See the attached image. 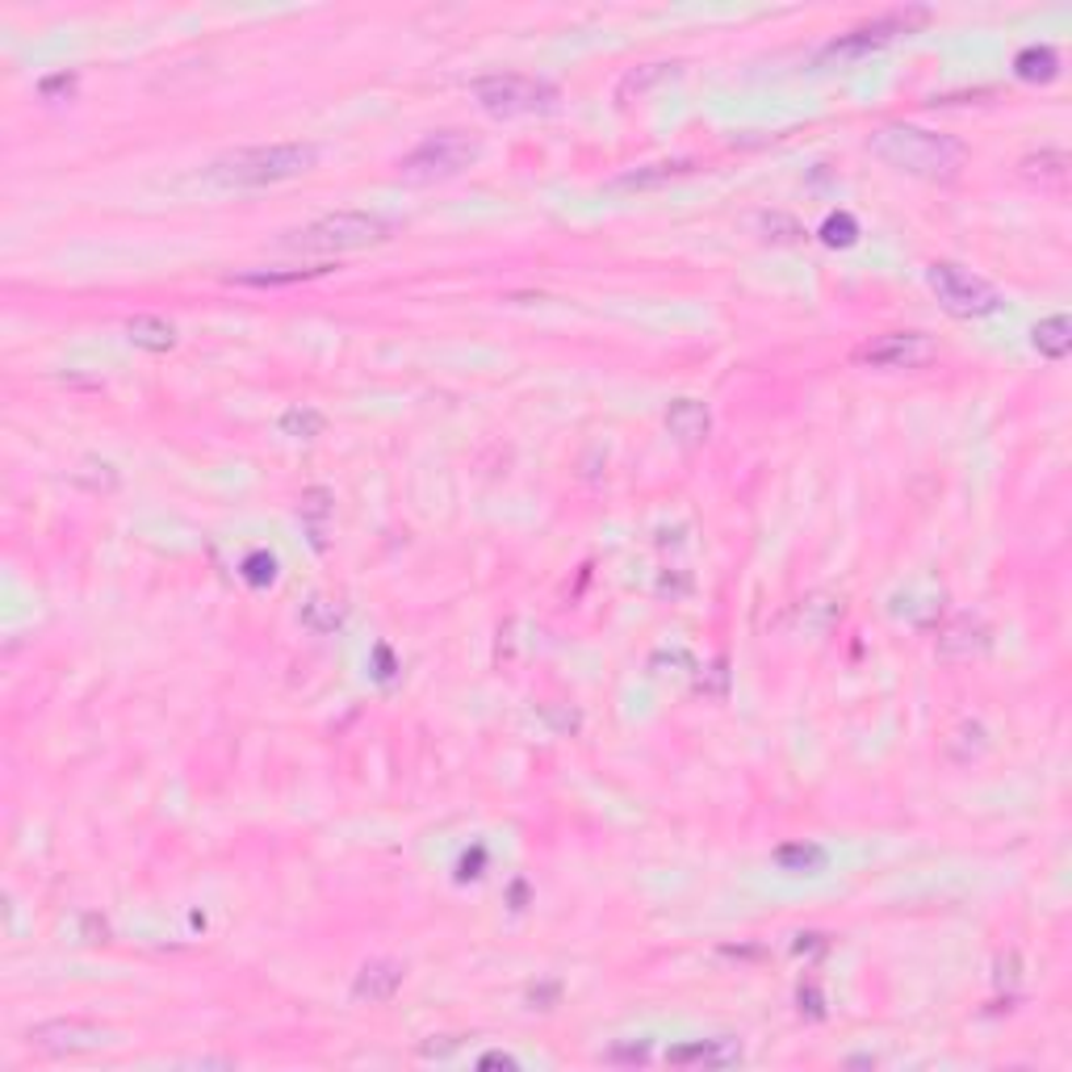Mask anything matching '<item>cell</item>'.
I'll use <instances>...</instances> for the list:
<instances>
[{
  "mask_svg": "<svg viewBox=\"0 0 1072 1072\" xmlns=\"http://www.w3.org/2000/svg\"><path fill=\"white\" fill-rule=\"evenodd\" d=\"M868 151L875 160H884L888 168H897L905 176H922V180H951L968 164V148L955 134H939V130L909 122H888L872 130Z\"/></svg>",
  "mask_w": 1072,
  "mask_h": 1072,
  "instance_id": "1",
  "label": "cell"
},
{
  "mask_svg": "<svg viewBox=\"0 0 1072 1072\" xmlns=\"http://www.w3.org/2000/svg\"><path fill=\"white\" fill-rule=\"evenodd\" d=\"M323 160V148L315 143H269V148H239L214 160L205 168V180L219 189H264L294 176L310 173Z\"/></svg>",
  "mask_w": 1072,
  "mask_h": 1072,
  "instance_id": "2",
  "label": "cell"
},
{
  "mask_svg": "<svg viewBox=\"0 0 1072 1072\" xmlns=\"http://www.w3.org/2000/svg\"><path fill=\"white\" fill-rule=\"evenodd\" d=\"M390 239V223L377 214H361V210H340V214H323L310 226L294 231L285 239V248L306 251V256H340V251H361L369 244Z\"/></svg>",
  "mask_w": 1072,
  "mask_h": 1072,
  "instance_id": "3",
  "label": "cell"
},
{
  "mask_svg": "<svg viewBox=\"0 0 1072 1072\" xmlns=\"http://www.w3.org/2000/svg\"><path fill=\"white\" fill-rule=\"evenodd\" d=\"M470 93H474V101L491 118H525V114H545V109L557 105V89L553 84L516 72L478 75L474 84H470Z\"/></svg>",
  "mask_w": 1072,
  "mask_h": 1072,
  "instance_id": "4",
  "label": "cell"
},
{
  "mask_svg": "<svg viewBox=\"0 0 1072 1072\" xmlns=\"http://www.w3.org/2000/svg\"><path fill=\"white\" fill-rule=\"evenodd\" d=\"M926 285L934 290V298L943 302V310L955 319H985V315H998L1001 310V290L985 276L968 273L964 264H951V260H934L926 269Z\"/></svg>",
  "mask_w": 1072,
  "mask_h": 1072,
  "instance_id": "5",
  "label": "cell"
},
{
  "mask_svg": "<svg viewBox=\"0 0 1072 1072\" xmlns=\"http://www.w3.org/2000/svg\"><path fill=\"white\" fill-rule=\"evenodd\" d=\"M478 160V143L466 130H436L424 143L407 151L399 160V173L407 180H445V176L466 173Z\"/></svg>",
  "mask_w": 1072,
  "mask_h": 1072,
  "instance_id": "6",
  "label": "cell"
},
{
  "mask_svg": "<svg viewBox=\"0 0 1072 1072\" xmlns=\"http://www.w3.org/2000/svg\"><path fill=\"white\" fill-rule=\"evenodd\" d=\"M926 13L922 9H909V13H888V17H880L872 25H859V30H847V34H838L834 43H825L822 55H817V63L829 68V63H855V59H863V55H872V50L888 47L897 34H905L914 22H922Z\"/></svg>",
  "mask_w": 1072,
  "mask_h": 1072,
  "instance_id": "7",
  "label": "cell"
},
{
  "mask_svg": "<svg viewBox=\"0 0 1072 1072\" xmlns=\"http://www.w3.org/2000/svg\"><path fill=\"white\" fill-rule=\"evenodd\" d=\"M939 356V344L926 331H888L875 335L855 352V365L863 369H922Z\"/></svg>",
  "mask_w": 1072,
  "mask_h": 1072,
  "instance_id": "8",
  "label": "cell"
},
{
  "mask_svg": "<svg viewBox=\"0 0 1072 1072\" xmlns=\"http://www.w3.org/2000/svg\"><path fill=\"white\" fill-rule=\"evenodd\" d=\"M402 976H407V968L399 959H369V964H361V973L352 976V1001L381 1005V1001H390L402 989Z\"/></svg>",
  "mask_w": 1072,
  "mask_h": 1072,
  "instance_id": "9",
  "label": "cell"
},
{
  "mask_svg": "<svg viewBox=\"0 0 1072 1072\" xmlns=\"http://www.w3.org/2000/svg\"><path fill=\"white\" fill-rule=\"evenodd\" d=\"M674 1069H729L742 1060V1044L738 1039H692V1044H679V1048L667 1051Z\"/></svg>",
  "mask_w": 1072,
  "mask_h": 1072,
  "instance_id": "10",
  "label": "cell"
},
{
  "mask_svg": "<svg viewBox=\"0 0 1072 1072\" xmlns=\"http://www.w3.org/2000/svg\"><path fill=\"white\" fill-rule=\"evenodd\" d=\"M101 1035L97 1026H89V1023H43V1026H34L30 1030V1044L38 1051H47V1056H68V1051H89V1048H97Z\"/></svg>",
  "mask_w": 1072,
  "mask_h": 1072,
  "instance_id": "11",
  "label": "cell"
},
{
  "mask_svg": "<svg viewBox=\"0 0 1072 1072\" xmlns=\"http://www.w3.org/2000/svg\"><path fill=\"white\" fill-rule=\"evenodd\" d=\"M667 432H671L679 445L696 449V445L708 440V432H712V415H708V407L699 399H674L667 407Z\"/></svg>",
  "mask_w": 1072,
  "mask_h": 1072,
  "instance_id": "12",
  "label": "cell"
},
{
  "mask_svg": "<svg viewBox=\"0 0 1072 1072\" xmlns=\"http://www.w3.org/2000/svg\"><path fill=\"white\" fill-rule=\"evenodd\" d=\"M671 75H679V63H641V68L624 72V80L616 84V101H621V105H633V101H641L649 89H658V84L671 80Z\"/></svg>",
  "mask_w": 1072,
  "mask_h": 1072,
  "instance_id": "13",
  "label": "cell"
},
{
  "mask_svg": "<svg viewBox=\"0 0 1072 1072\" xmlns=\"http://www.w3.org/2000/svg\"><path fill=\"white\" fill-rule=\"evenodd\" d=\"M829 855L817 843H788V847L775 850V868L788 875H822Z\"/></svg>",
  "mask_w": 1072,
  "mask_h": 1072,
  "instance_id": "14",
  "label": "cell"
},
{
  "mask_svg": "<svg viewBox=\"0 0 1072 1072\" xmlns=\"http://www.w3.org/2000/svg\"><path fill=\"white\" fill-rule=\"evenodd\" d=\"M126 340H130L134 349L168 352L176 344V327L168 323V319H160V315H139V319L126 323Z\"/></svg>",
  "mask_w": 1072,
  "mask_h": 1072,
  "instance_id": "15",
  "label": "cell"
},
{
  "mask_svg": "<svg viewBox=\"0 0 1072 1072\" xmlns=\"http://www.w3.org/2000/svg\"><path fill=\"white\" fill-rule=\"evenodd\" d=\"M1030 344H1035L1039 356H1048V361H1064L1072 352V323L1064 315H1051V319H1044V323L1030 331Z\"/></svg>",
  "mask_w": 1072,
  "mask_h": 1072,
  "instance_id": "16",
  "label": "cell"
},
{
  "mask_svg": "<svg viewBox=\"0 0 1072 1072\" xmlns=\"http://www.w3.org/2000/svg\"><path fill=\"white\" fill-rule=\"evenodd\" d=\"M1014 72L1023 75V80H1030V84H1048V80L1060 75V55L1051 47L1030 43V47H1023L1014 55Z\"/></svg>",
  "mask_w": 1072,
  "mask_h": 1072,
  "instance_id": "17",
  "label": "cell"
},
{
  "mask_svg": "<svg viewBox=\"0 0 1072 1072\" xmlns=\"http://www.w3.org/2000/svg\"><path fill=\"white\" fill-rule=\"evenodd\" d=\"M980 646H985V624L973 621V616H959L939 637V653H947V658H973Z\"/></svg>",
  "mask_w": 1072,
  "mask_h": 1072,
  "instance_id": "18",
  "label": "cell"
},
{
  "mask_svg": "<svg viewBox=\"0 0 1072 1072\" xmlns=\"http://www.w3.org/2000/svg\"><path fill=\"white\" fill-rule=\"evenodd\" d=\"M687 173H696L692 160H667V164H646V168H637V173L616 176V185H621V189H653V185H667V180L687 176Z\"/></svg>",
  "mask_w": 1072,
  "mask_h": 1072,
  "instance_id": "19",
  "label": "cell"
},
{
  "mask_svg": "<svg viewBox=\"0 0 1072 1072\" xmlns=\"http://www.w3.org/2000/svg\"><path fill=\"white\" fill-rule=\"evenodd\" d=\"M1023 176L1026 180H1035V185H1064V180H1069V155L1056 148L1039 151V155H1026Z\"/></svg>",
  "mask_w": 1072,
  "mask_h": 1072,
  "instance_id": "20",
  "label": "cell"
},
{
  "mask_svg": "<svg viewBox=\"0 0 1072 1072\" xmlns=\"http://www.w3.org/2000/svg\"><path fill=\"white\" fill-rule=\"evenodd\" d=\"M276 427H281L290 440H315V436H323L327 415H323V411H315V407H306V402H298V407L281 411Z\"/></svg>",
  "mask_w": 1072,
  "mask_h": 1072,
  "instance_id": "21",
  "label": "cell"
},
{
  "mask_svg": "<svg viewBox=\"0 0 1072 1072\" xmlns=\"http://www.w3.org/2000/svg\"><path fill=\"white\" fill-rule=\"evenodd\" d=\"M331 273V269H285V273H264V269H256V273H235L231 276V285H251V290H276V285H298V281H315V276Z\"/></svg>",
  "mask_w": 1072,
  "mask_h": 1072,
  "instance_id": "22",
  "label": "cell"
},
{
  "mask_svg": "<svg viewBox=\"0 0 1072 1072\" xmlns=\"http://www.w3.org/2000/svg\"><path fill=\"white\" fill-rule=\"evenodd\" d=\"M331 516V495H327L323 486H310L306 495H302V520H310V537H315V545L323 549V520Z\"/></svg>",
  "mask_w": 1072,
  "mask_h": 1072,
  "instance_id": "23",
  "label": "cell"
},
{
  "mask_svg": "<svg viewBox=\"0 0 1072 1072\" xmlns=\"http://www.w3.org/2000/svg\"><path fill=\"white\" fill-rule=\"evenodd\" d=\"M302 624H306L310 633H335V628L344 624V612H340L331 599H310V603L302 608Z\"/></svg>",
  "mask_w": 1072,
  "mask_h": 1072,
  "instance_id": "24",
  "label": "cell"
},
{
  "mask_svg": "<svg viewBox=\"0 0 1072 1072\" xmlns=\"http://www.w3.org/2000/svg\"><path fill=\"white\" fill-rule=\"evenodd\" d=\"M859 239V223H855V214L847 210H838V214H829L822 223V244L825 248H850Z\"/></svg>",
  "mask_w": 1072,
  "mask_h": 1072,
  "instance_id": "25",
  "label": "cell"
},
{
  "mask_svg": "<svg viewBox=\"0 0 1072 1072\" xmlns=\"http://www.w3.org/2000/svg\"><path fill=\"white\" fill-rule=\"evenodd\" d=\"M239 574H244V582H248V587H269V582L276 578V557H273V553H264V549H256V553L244 557Z\"/></svg>",
  "mask_w": 1072,
  "mask_h": 1072,
  "instance_id": "26",
  "label": "cell"
},
{
  "mask_svg": "<svg viewBox=\"0 0 1072 1072\" xmlns=\"http://www.w3.org/2000/svg\"><path fill=\"white\" fill-rule=\"evenodd\" d=\"M763 231H767V239H771V231H784V244H797L800 235H804L797 219H788V214H767V219H763Z\"/></svg>",
  "mask_w": 1072,
  "mask_h": 1072,
  "instance_id": "27",
  "label": "cell"
},
{
  "mask_svg": "<svg viewBox=\"0 0 1072 1072\" xmlns=\"http://www.w3.org/2000/svg\"><path fill=\"white\" fill-rule=\"evenodd\" d=\"M478 1069H520V1060L507 1051H486V1056H478Z\"/></svg>",
  "mask_w": 1072,
  "mask_h": 1072,
  "instance_id": "28",
  "label": "cell"
},
{
  "mask_svg": "<svg viewBox=\"0 0 1072 1072\" xmlns=\"http://www.w3.org/2000/svg\"><path fill=\"white\" fill-rule=\"evenodd\" d=\"M75 75H55V80H43V97H55V93H72Z\"/></svg>",
  "mask_w": 1072,
  "mask_h": 1072,
  "instance_id": "29",
  "label": "cell"
},
{
  "mask_svg": "<svg viewBox=\"0 0 1072 1072\" xmlns=\"http://www.w3.org/2000/svg\"><path fill=\"white\" fill-rule=\"evenodd\" d=\"M800 1001H809V1014H813V1018H822V1014H825V1010H822V998H817V989H809V993L800 989Z\"/></svg>",
  "mask_w": 1072,
  "mask_h": 1072,
  "instance_id": "30",
  "label": "cell"
}]
</instances>
